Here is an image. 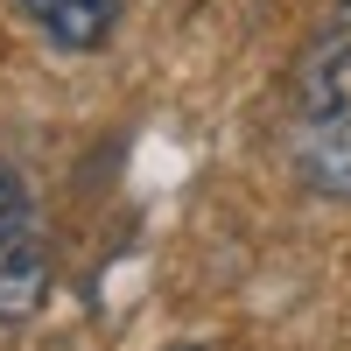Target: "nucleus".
<instances>
[{
    "mask_svg": "<svg viewBox=\"0 0 351 351\" xmlns=\"http://www.w3.org/2000/svg\"><path fill=\"white\" fill-rule=\"evenodd\" d=\"M288 141L302 183L330 204H351V21L316 28V43L302 49Z\"/></svg>",
    "mask_w": 351,
    "mask_h": 351,
    "instance_id": "obj_1",
    "label": "nucleus"
},
{
    "mask_svg": "<svg viewBox=\"0 0 351 351\" xmlns=\"http://www.w3.org/2000/svg\"><path fill=\"white\" fill-rule=\"evenodd\" d=\"M21 21L36 28V36L49 49H64V56H92L112 43V28H120V8L127 0H14Z\"/></svg>",
    "mask_w": 351,
    "mask_h": 351,
    "instance_id": "obj_2",
    "label": "nucleus"
},
{
    "mask_svg": "<svg viewBox=\"0 0 351 351\" xmlns=\"http://www.w3.org/2000/svg\"><path fill=\"white\" fill-rule=\"evenodd\" d=\"M36 232V197H28V176L0 155V239H21Z\"/></svg>",
    "mask_w": 351,
    "mask_h": 351,
    "instance_id": "obj_4",
    "label": "nucleus"
},
{
    "mask_svg": "<svg viewBox=\"0 0 351 351\" xmlns=\"http://www.w3.org/2000/svg\"><path fill=\"white\" fill-rule=\"evenodd\" d=\"M49 295V253L36 232H21V239H0V330H21L28 316L43 309Z\"/></svg>",
    "mask_w": 351,
    "mask_h": 351,
    "instance_id": "obj_3",
    "label": "nucleus"
},
{
    "mask_svg": "<svg viewBox=\"0 0 351 351\" xmlns=\"http://www.w3.org/2000/svg\"><path fill=\"white\" fill-rule=\"evenodd\" d=\"M169 351H211V344H169Z\"/></svg>",
    "mask_w": 351,
    "mask_h": 351,
    "instance_id": "obj_5",
    "label": "nucleus"
}]
</instances>
